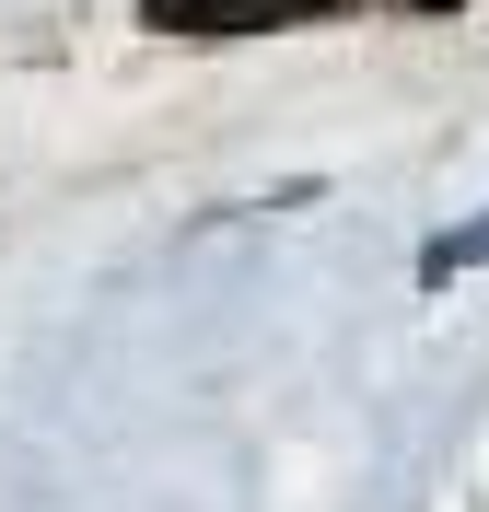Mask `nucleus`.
Here are the masks:
<instances>
[{
  "label": "nucleus",
  "instance_id": "f257e3e1",
  "mask_svg": "<svg viewBox=\"0 0 489 512\" xmlns=\"http://www.w3.org/2000/svg\"><path fill=\"white\" fill-rule=\"evenodd\" d=\"M350 0H140L152 35H292V24H338Z\"/></svg>",
  "mask_w": 489,
  "mask_h": 512
},
{
  "label": "nucleus",
  "instance_id": "f03ea898",
  "mask_svg": "<svg viewBox=\"0 0 489 512\" xmlns=\"http://www.w3.org/2000/svg\"><path fill=\"white\" fill-rule=\"evenodd\" d=\"M466 268H489V210H478V222H455V233H431V245H420V280H431V291H455Z\"/></svg>",
  "mask_w": 489,
  "mask_h": 512
},
{
  "label": "nucleus",
  "instance_id": "7ed1b4c3",
  "mask_svg": "<svg viewBox=\"0 0 489 512\" xmlns=\"http://www.w3.org/2000/svg\"><path fill=\"white\" fill-rule=\"evenodd\" d=\"M408 12H455V0H408Z\"/></svg>",
  "mask_w": 489,
  "mask_h": 512
}]
</instances>
